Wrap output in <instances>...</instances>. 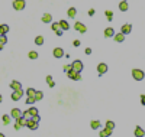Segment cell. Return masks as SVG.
Returning <instances> with one entry per match:
<instances>
[{"mask_svg":"<svg viewBox=\"0 0 145 137\" xmlns=\"http://www.w3.org/2000/svg\"><path fill=\"white\" fill-rule=\"evenodd\" d=\"M23 95V91L22 90H17V91H13V94H12V100L13 101H17V100H20Z\"/></svg>","mask_w":145,"mask_h":137,"instance_id":"cell-7","label":"cell"},{"mask_svg":"<svg viewBox=\"0 0 145 137\" xmlns=\"http://www.w3.org/2000/svg\"><path fill=\"white\" fill-rule=\"evenodd\" d=\"M7 42V38H6V35H3V36H0V46L3 48L5 46V43Z\"/></svg>","mask_w":145,"mask_h":137,"instance_id":"cell-29","label":"cell"},{"mask_svg":"<svg viewBox=\"0 0 145 137\" xmlns=\"http://www.w3.org/2000/svg\"><path fill=\"white\" fill-rule=\"evenodd\" d=\"M46 82H48V85L51 87V88H52L54 85H55V82H54V80H52L51 75H48V77H46Z\"/></svg>","mask_w":145,"mask_h":137,"instance_id":"cell-26","label":"cell"},{"mask_svg":"<svg viewBox=\"0 0 145 137\" xmlns=\"http://www.w3.org/2000/svg\"><path fill=\"white\" fill-rule=\"evenodd\" d=\"M97 72H99V75L106 74V72H107V65H106V63H99L97 65Z\"/></svg>","mask_w":145,"mask_h":137,"instance_id":"cell-6","label":"cell"},{"mask_svg":"<svg viewBox=\"0 0 145 137\" xmlns=\"http://www.w3.org/2000/svg\"><path fill=\"white\" fill-rule=\"evenodd\" d=\"M104 36H106V38L115 36V30H113V28H106L104 29Z\"/></svg>","mask_w":145,"mask_h":137,"instance_id":"cell-14","label":"cell"},{"mask_svg":"<svg viewBox=\"0 0 145 137\" xmlns=\"http://www.w3.org/2000/svg\"><path fill=\"white\" fill-rule=\"evenodd\" d=\"M70 17H75V15H77V10H75V7H70L68 9V13H67Z\"/></svg>","mask_w":145,"mask_h":137,"instance_id":"cell-23","label":"cell"},{"mask_svg":"<svg viewBox=\"0 0 145 137\" xmlns=\"http://www.w3.org/2000/svg\"><path fill=\"white\" fill-rule=\"evenodd\" d=\"M35 43H36V45H42V43H44V38H42V36H36V38H35Z\"/></svg>","mask_w":145,"mask_h":137,"instance_id":"cell-27","label":"cell"},{"mask_svg":"<svg viewBox=\"0 0 145 137\" xmlns=\"http://www.w3.org/2000/svg\"><path fill=\"white\" fill-rule=\"evenodd\" d=\"M132 77H133V80L135 81H142L144 80V77H145V74H144V71H141V69H133Z\"/></svg>","mask_w":145,"mask_h":137,"instance_id":"cell-1","label":"cell"},{"mask_svg":"<svg viewBox=\"0 0 145 137\" xmlns=\"http://www.w3.org/2000/svg\"><path fill=\"white\" fill-rule=\"evenodd\" d=\"M113 39L116 40V42H123V40H125V33H116L115 36H113Z\"/></svg>","mask_w":145,"mask_h":137,"instance_id":"cell-17","label":"cell"},{"mask_svg":"<svg viewBox=\"0 0 145 137\" xmlns=\"http://www.w3.org/2000/svg\"><path fill=\"white\" fill-rule=\"evenodd\" d=\"M26 127H29L31 130H36V128H38V123L31 118V120H28V124H26Z\"/></svg>","mask_w":145,"mask_h":137,"instance_id":"cell-11","label":"cell"},{"mask_svg":"<svg viewBox=\"0 0 145 137\" xmlns=\"http://www.w3.org/2000/svg\"><path fill=\"white\" fill-rule=\"evenodd\" d=\"M71 65H73V69H74V71H77V72H81V71H83V62H81V61H78V59H75Z\"/></svg>","mask_w":145,"mask_h":137,"instance_id":"cell-4","label":"cell"},{"mask_svg":"<svg viewBox=\"0 0 145 137\" xmlns=\"http://www.w3.org/2000/svg\"><path fill=\"white\" fill-rule=\"evenodd\" d=\"M94 13H96V12H94V9H90V10H89V16H93Z\"/></svg>","mask_w":145,"mask_h":137,"instance_id":"cell-37","label":"cell"},{"mask_svg":"<svg viewBox=\"0 0 145 137\" xmlns=\"http://www.w3.org/2000/svg\"><path fill=\"white\" fill-rule=\"evenodd\" d=\"M131 30H132V25H123L122 26V29H121V32L122 33H125V35H128V33H131Z\"/></svg>","mask_w":145,"mask_h":137,"instance_id":"cell-10","label":"cell"},{"mask_svg":"<svg viewBox=\"0 0 145 137\" xmlns=\"http://www.w3.org/2000/svg\"><path fill=\"white\" fill-rule=\"evenodd\" d=\"M10 117L12 115H2V121H3V123H5V124H9V123H10Z\"/></svg>","mask_w":145,"mask_h":137,"instance_id":"cell-25","label":"cell"},{"mask_svg":"<svg viewBox=\"0 0 145 137\" xmlns=\"http://www.w3.org/2000/svg\"><path fill=\"white\" fill-rule=\"evenodd\" d=\"M0 137H5V134H0Z\"/></svg>","mask_w":145,"mask_h":137,"instance_id":"cell-42","label":"cell"},{"mask_svg":"<svg viewBox=\"0 0 145 137\" xmlns=\"http://www.w3.org/2000/svg\"><path fill=\"white\" fill-rule=\"evenodd\" d=\"M25 6H26L25 0H15V2H13V9H15V10H23Z\"/></svg>","mask_w":145,"mask_h":137,"instance_id":"cell-2","label":"cell"},{"mask_svg":"<svg viewBox=\"0 0 145 137\" xmlns=\"http://www.w3.org/2000/svg\"><path fill=\"white\" fill-rule=\"evenodd\" d=\"M104 15H106V17H107L109 20H112V17H113V12L112 10H106L104 12Z\"/></svg>","mask_w":145,"mask_h":137,"instance_id":"cell-32","label":"cell"},{"mask_svg":"<svg viewBox=\"0 0 145 137\" xmlns=\"http://www.w3.org/2000/svg\"><path fill=\"white\" fill-rule=\"evenodd\" d=\"M10 115L13 117V118H16V120H17V118H20V117L23 115V113H22V111H20L19 108H12Z\"/></svg>","mask_w":145,"mask_h":137,"instance_id":"cell-5","label":"cell"},{"mask_svg":"<svg viewBox=\"0 0 145 137\" xmlns=\"http://www.w3.org/2000/svg\"><path fill=\"white\" fill-rule=\"evenodd\" d=\"M7 32H9V26H7V25H2V26H0V36L6 35Z\"/></svg>","mask_w":145,"mask_h":137,"instance_id":"cell-20","label":"cell"},{"mask_svg":"<svg viewBox=\"0 0 145 137\" xmlns=\"http://www.w3.org/2000/svg\"><path fill=\"white\" fill-rule=\"evenodd\" d=\"M90 127H92L93 130H97V128H100V121H99V120H93L92 123H90Z\"/></svg>","mask_w":145,"mask_h":137,"instance_id":"cell-19","label":"cell"},{"mask_svg":"<svg viewBox=\"0 0 145 137\" xmlns=\"http://www.w3.org/2000/svg\"><path fill=\"white\" fill-rule=\"evenodd\" d=\"M26 95H28V97H35V95H36V91H35L34 88H28V91H26Z\"/></svg>","mask_w":145,"mask_h":137,"instance_id":"cell-24","label":"cell"},{"mask_svg":"<svg viewBox=\"0 0 145 137\" xmlns=\"http://www.w3.org/2000/svg\"><path fill=\"white\" fill-rule=\"evenodd\" d=\"M36 58H38V52H35V51L29 52V59H36Z\"/></svg>","mask_w":145,"mask_h":137,"instance_id":"cell-30","label":"cell"},{"mask_svg":"<svg viewBox=\"0 0 145 137\" xmlns=\"http://www.w3.org/2000/svg\"><path fill=\"white\" fill-rule=\"evenodd\" d=\"M29 110H31V113H32V115H34V117H35V115H39V113H38V108H36V107H31Z\"/></svg>","mask_w":145,"mask_h":137,"instance_id":"cell-33","label":"cell"},{"mask_svg":"<svg viewBox=\"0 0 145 137\" xmlns=\"http://www.w3.org/2000/svg\"><path fill=\"white\" fill-rule=\"evenodd\" d=\"M64 71H65V72L73 71V65H64Z\"/></svg>","mask_w":145,"mask_h":137,"instance_id":"cell-36","label":"cell"},{"mask_svg":"<svg viewBox=\"0 0 145 137\" xmlns=\"http://www.w3.org/2000/svg\"><path fill=\"white\" fill-rule=\"evenodd\" d=\"M35 101H36V98H35V97H28V98H26V104H28V105H29V104H34Z\"/></svg>","mask_w":145,"mask_h":137,"instance_id":"cell-34","label":"cell"},{"mask_svg":"<svg viewBox=\"0 0 145 137\" xmlns=\"http://www.w3.org/2000/svg\"><path fill=\"white\" fill-rule=\"evenodd\" d=\"M51 29L54 30V32H60V30H61V25H60V22H58V23H52Z\"/></svg>","mask_w":145,"mask_h":137,"instance_id":"cell-22","label":"cell"},{"mask_svg":"<svg viewBox=\"0 0 145 137\" xmlns=\"http://www.w3.org/2000/svg\"><path fill=\"white\" fill-rule=\"evenodd\" d=\"M106 127L110 128V130H113V128H115V123H113V121H110V120H107V121H106Z\"/></svg>","mask_w":145,"mask_h":137,"instance_id":"cell-28","label":"cell"},{"mask_svg":"<svg viewBox=\"0 0 145 137\" xmlns=\"http://www.w3.org/2000/svg\"><path fill=\"white\" fill-rule=\"evenodd\" d=\"M141 103H142V105H145V95H141Z\"/></svg>","mask_w":145,"mask_h":137,"instance_id":"cell-39","label":"cell"},{"mask_svg":"<svg viewBox=\"0 0 145 137\" xmlns=\"http://www.w3.org/2000/svg\"><path fill=\"white\" fill-rule=\"evenodd\" d=\"M73 45H74V46H80V40H74V42H73Z\"/></svg>","mask_w":145,"mask_h":137,"instance_id":"cell-40","label":"cell"},{"mask_svg":"<svg viewBox=\"0 0 145 137\" xmlns=\"http://www.w3.org/2000/svg\"><path fill=\"white\" fill-rule=\"evenodd\" d=\"M74 28H75V30H78V32H81V33H84V32L87 30V28H86V26H84L81 22H75Z\"/></svg>","mask_w":145,"mask_h":137,"instance_id":"cell-8","label":"cell"},{"mask_svg":"<svg viewBox=\"0 0 145 137\" xmlns=\"http://www.w3.org/2000/svg\"><path fill=\"white\" fill-rule=\"evenodd\" d=\"M128 9H129L128 2H125V0H123V2H121V3H119V10H121V12H126Z\"/></svg>","mask_w":145,"mask_h":137,"instance_id":"cell-15","label":"cell"},{"mask_svg":"<svg viewBox=\"0 0 145 137\" xmlns=\"http://www.w3.org/2000/svg\"><path fill=\"white\" fill-rule=\"evenodd\" d=\"M99 134H100V137H109L110 134H112V130L106 127V128H103V130H100V133H99Z\"/></svg>","mask_w":145,"mask_h":137,"instance_id":"cell-13","label":"cell"},{"mask_svg":"<svg viewBox=\"0 0 145 137\" xmlns=\"http://www.w3.org/2000/svg\"><path fill=\"white\" fill-rule=\"evenodd\" d=\"M52 53H54V56H55V58H63L64 56V51L61 49V48H55Z\"/></svg>","mask_w":145,"mask_h":137,"instance_id":"cell-12","label":"cell"},{"mask_svg":"<svg viewBox=\"0 0 145 137\" xmlns=\"http://www.w3.org/2000/svg\"><path fill=\"white\" fill-rule=\"evenodd\" d=\"M42 22L44 23H51L52 22V16L49 15V13H45V15L42 16Z\"/></svg>","mask_w":145,"mask_h":137,"instance_id":"cell-18","label":"cell"},{"mask_svg":"<svg viewBox=\"0 0 145 137\" xmlns=\"http://www.w3.org/2000/svg\"><path fill=\"white\" fill-rule=\"evenodd\" d=\"M10 88L13 91H17V90H22V84L17 82V81H12L10 82Z\"/></svg>","mask_w":145,"mask_h":137,"instance_id":"cell-9","label":"cell"},{"mask_svg":"<svg viewBox=\"0 0 145 137\" xmlns=\"http://www.w3.org/2000/svg\"><path fill=\"white\" fill-rule=\"evenodd\" d=\"M32 120H35L36 123H39V115H35V117L32 118Z\"/></svg>","mask_w":145,"mask_h":137,"instance_id":"cell-41","label":"cell"},{"mask_svg":"<svg viewBox=\"0 0 145 137\" xmlns=\"http://www.w3.org/2000/svg\"><path fill=\"white\" fill-rule=\"evenodd\" d=\"M86 55H90V53H92V49H90V48H86Z\"/></svg>","mask_w":145,"mask_h":137,"instance_id":"cell-38","label":"cell"},{"mask_svg":"<svg viewBox=\"0 0 145 137\" xmlns=\"http://www.w3.org/2000/svg\"><path fill=\"white\" fill-rule=\"evenodd\" d=\"M68 74V78L70 80H73V81H80V78H81V75H80V72H77V71H70V72H67Z\"/></svg>","mask_w":145,"mask_h":137,"instance_id":"cell-3","label":"cell"},{"mask_svg":"<svg viewBox=\"0 0 145 137\" xmlns=\"http://www.w3.org/2000/svg\"><path fill=\"white\" fill-rule=\"evenodd\" d=\"M22 123H20V121L19 120H16V123H15V130H20V128H22Z\"/></svg>","mask_w":145,"mask_h":137,"instance_id":"cell-35","label":"cell"},{"mask_svg":"<svg viewBox=\"0 0 145 137\" xmlns=\"http://www.w3.org/2000/svg\"><path fill=\"white\" fill-rule=\"evenodd\" d=\"M42 97H44V92H42V91H36V95H35V98H36V101H39V100H42Z\"/></svg>","mask_w":145,"mask_h":137,"instance_id":"cell-31","label":"cell"},{"mask_svg":"<svg viewBox=\"0 0 145 137\" xmlns=\"http://www.w3.org/2000/svg\"><path fill=\"white\" fill-rule=\"evenodd\" d=\"M135 137H145L144 128H141V127H136V128H135Z\"/></svg>","mask_w":145,"mask_h":137,"instance_id":"cell-16","label":"cell"},{"mask_svg":"<svg viewBox=\"0 0 145 137\" xmlns=\"http://www.w3.org/2000/svg\"><path fill=\"white\" fill-rule=\"evenodd\" d=\"M60 25H61V29H63V30H68V29H70V25H68L67 20H61Z\"/></svg>","mask_w":145,"mask_h":137,"instance_id":"cell-21","label":"cell"}]
</instances>
